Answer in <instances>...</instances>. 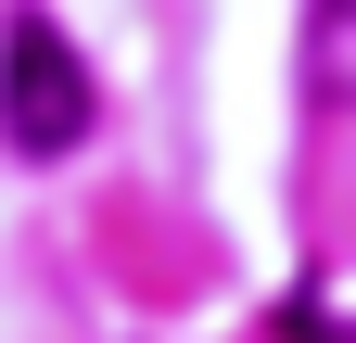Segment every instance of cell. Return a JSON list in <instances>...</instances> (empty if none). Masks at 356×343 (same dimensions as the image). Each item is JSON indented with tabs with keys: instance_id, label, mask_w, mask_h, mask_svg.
I'll return each instance as SVG.
<instances>
[{
	"instance_id": "obj_1",
	"label": "cell",
	"mask_w": 356,
	"mask_h": 343,
	"mask_svg": "<svg viewBox=\"0 0 356 343\" xmlns=\"http://www.w3.org/2000/svg\"><path fill=\"white\" fill-rule=\"evenodd\" d=\"M89 115H102V90H89V64H76V38L64 26H0V140L13 153H76L89 140Z\"/></svg>"
},
{
	"instance_id": "obj_2",
	"label": "cell",
	"mask_w": 356,
	"mask_h": 343,
	"mask_svg": "<svg viewBox=\"0 0 356 343\" xmlns=\"http://www.w3.org/2000/svg\"><path fill=\"white\" fill-rule=\"evenodd\" d=\"M305 102L356 115V0H305Z\"/></svg>"
}]
</instances>
